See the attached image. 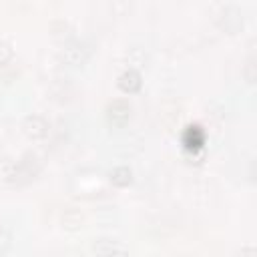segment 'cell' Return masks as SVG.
Listing matches in <instances>:
<instances>
[{
    "instance_id": "1",
    "label": "cell",
    "mask_w": 257,
    "mask_h": 257,
    "mask_svg": "<svg viewBox=\"0 0 257 257\" xmlns=\"http://www.w3.org/2000/svg\"><path fill=\"white\" fill-rule=\"evenodd\" d=\"M128 114H131V106H128V102H124V100H114V102L108 106V120H110L112 124H116V126L124 124V122L128 120Z\"/></svg>"
},
{
    "instance_id": "2",
    "label": "cell",
    "mask_w": 257,
    "mask_h": 257,
    "mask_svg": "<svg viewBox=\"0 0 257 257\" xmlns=\"http://www.w3.org/2000/svg\"><path fill=\"white\" fill-rule=\"evenodd\" d=\"M118 86H120L124 92H135V90H139V88H141V74H139L137 70H133V68L124 70V72L120 74V78H118Z\"/></svg>"
},
{
    "instance_id": "3",
    "label": "cell",
    "mask_w": 257,
    "mask_h": 257,
    "mask_svg": "<svg viewBox=\"0 0 257 257\" xmlns=\"http://www.w3.org/2000/svg\"><path fill=\"white\" fill-rule=\"evenodd\" d=\"M94 251H96L100 257H128L116 243L106 241V239H100L98 243H94Z\"/></svg>"
},
{
    "instance_id": "4",
    "label": "cell",
    "mask_w": 257,
    "mask_h": 257,
    "mask_svg": "<svg viewBox=\"0 0 257 257\" xmlns=\"http://www.w3.org/2000/svg\"><path fill=\"white\" fill-rule=\"evenodd\" d=\"M183 141H185L187 149H199V147L205 143V135H203V131H201L199 126H189V128L185 131Z\"/></svg>"
},
{
    "instance_id": "5",
    "label": "cell",
    "mask_w": 257,
    "mask_h": 257,
    "mask_svg": "<svg viewBox=\"0 0 257 257\" xmlns=\"http://www.w3.org/2000/svg\"><path fill=\"white\" fill-rule=\"evenodd\" d=\"M24 126H26V133L30 137H42L46 133V122L40 116H28Z\"/></svg>"
},
{
    "instance_id": "6",
    "label": "cell",
    "mask_w": 257,
    "mask_h": 257,
    "mask_svg": "<svg viewBox=\"0 0 257 257\" xmlns=\"http://www.w3.org/2000/svg\"><path fill=\"white\" fill-rule=\"evenodd\" d=\"M110 181H112L114 185H126V183H131V169H126V167H116V169H112Z\"/></svg>"
}]
</instances>
